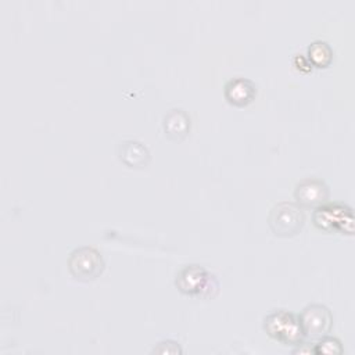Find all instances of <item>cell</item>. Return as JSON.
<instances>
[{
    "label": "cell",
    "mask_w": 355,
    "mask_h": 355,
    "mask_svg": "<svg viewBox=\"0 0 355 355\" xmlns=\"http://www.w3.org/2000/svg\"><path fill=\"white\" fill-rule=\"evenodd\" d=\"M263 330L269 337L283 345H297L305 337L298 316L286 309H277L266 315L263 319Z\"/></svg>",
    "instance_id": "2"
},
{
    "label": "cell",
    "mask_w": 355,
    "mask_h": 355,
    "mask_svg": "<svg viewBox=\"0 0 355 355\" xmlns=\"http://www.w3.org/2000/svg\"><path fill=\"white\" fill-rule=\"evenodd\" d=\"M293 354H315L313 352V345L301 341L300 344L295 345V348L293 349Z\"/></svg>",
    "instance_id": "14"
},
{
    "label": "cell",
    "mask_w": 355,
    "mask_h": 355,
    "mask_svg": "<svg viewBox=\"0 0 355 355\" xmlns=\"http://www.w3.org/2000/svg\"><path fill=\"white\" fill-rule=\"evenodd\" d=\"M313 352L316 355H340L344 352L341 341L331 336H323L318 343L313 344Z\"/></svg>",
    "instance_id": "12"
},
{
    "label": "cell",
    "mask_w": 355,
    "mask_h": 355,
    "mask_svg": "<svg viewBox=\"0 0 355 355\" xmlns=\"http://www.w3.org/2000/svg\"><path fill=\"white\" fill-rule=\"evenodd\" d=\"M257 94V86L254 82L245 78L230 79L225 85V97L226 100L237 107H244L250 104Z\"/></svg>",
    "instance_id": "9"
},
{
    "label": "cell",
    "mask_w": 355,
    "mask_h": 355,
    "mask_svg": "<svg viewBox=\"0 0 355 355\" xmlns=\"http://www.w3.org/2000/svg\"><path fill=\"white\" fill-rule=\"evenodd\" d=\"M175 284L182 293L205 300L214 298L219 291L216 276L196 263L183 266L176 275Z\"/></svg>",
    "instance_id": "1"
},
{
    "label": "cell",
    "mask_w": 355,
    "mask_h": 355,
    "mask_svg": "<svg viewBox=\"0 0 355 355\" xmlns=\"http://www.w3.org/2000/svg\"><path fill=\"white\" fill-rule=\"evenodd\" d=\"M118 158L129 168H144L150 162L148 148L137 140H123L116 147Z\"/></svg>",
    "instance_id": "8"
},
{
    "label": "cell",
    "mask_w": 355,
    "mask_h": 355,
    "mask_svg": "<svg viewBox=\"0 0 355 355\" xmlns=\"http://www.w3.org/2000/svg\"><path fill=\"white\" fill-rule=\"evenodd\" d=\"M151 354H159V355H179L182 354V348L179 343L173 340H164L157 344V347L153 348Z\"/></svg>",
    "instance_id": "13"
},
{
    "label": "cell",
    "mask_w": 355,
    "mask_h": 355,
    "mask_svg": "<svg viewBox=\"0 0 355 355\" xmlns=\"http://www.w3.org/2000/svg\"><path fill=\"white\" fill-rule=\"evenodd\" d=\"M304 212L297 202L282 201L272 207L268 225L276 236L288 237L297 234L304 226Z\"/></svg>",
    "instance_id": "3"
},
{
    "label": "cell",
    "mask_w": 355,
    "mask_h": 355,
    "mask_svg": "<svg viewBox=\"0 0 355 355\" xmlns=\"http://www.w3.org/2000/svg\"><path fill=\"white\" fill-rule=\"evenodd\" d=\"M298 320L305 337L320 338L330 333L333 315L326 305L309 304L298 315Z\"/></svg>",
    "instance_id": "6"
},
{
    "label": "cell",
    "mask_w": 355,
    "mask_h": 355,
    "mask_svg": "<svg viewBox=\"0 0 355 355\" xmlns=\"http://www.w3.org/2000/svg\"><path fill=\"white\" fill-rule=\"evenodd\" d=\"M68 269L71 275L83 282L94 280L104 269V261L101 254L89 245L75 248L68 257Z\"/></svg>",
    "instance_id": "4"
},
{
    "label": "cell",
    "mask_w": 355,
    "mask_h": 355,
    "mask_svg": "<svg viewBox=\"0 0 355 355\" xmlns=\"http://www.w3.org/2000/svg\"><path fill=\"white\" fill-rule=\"evenodd\" d=\"M294 197L298 205L319 207L329 198V189L326 183L316 178H306L297 183Z\"/></svg>",
    "instance_id": "7"
},
{
    "label": "cell",
    "mask_w": 355,
    "mask_h": 355,
    "mask_svg": "<svg viewBox=\"0 0 355 355\" xmlns=\"http://www.w3.org/2000/svg\"><path fill=\"white\" fill-rule=\"evenodd\" d=\"M165 135L172 140H182L190 130V116L182 108H173L164 116Z\"/></svg>",
    "instance_id": "10"
},
{
    "label": "cell",
    "mask_w": 355,
    "mask_h": 355,
    "mask_svg": "<svg viewBox=\"0 0 355 355\" xmlns=\"http://www.w3.org/2000/svg\"><path fill=\"white\" fill-rule=\"evenodd\" d=\"M333 60V50L329 43L323 40H315L308 47V61L318 68H326Z\"/></svg>",
    "instance_id": "11"
},
{
    "label": "cell",
    "mask_w": 355,
    "mask_h": 355,
    "mask_svg": "<svg viewBox=\"0 0 355 355\" xmlns=\"http://www.w3.org/2000/svg\"><path fill=\"white\" fill-rule=\"evenodd\" d=\"M313 222L323 230H340L344 233L354 232V218L349 207L344 204H322L313 212Z\"/></svg>",
    "instance_id": "5"
}]
</instances>
